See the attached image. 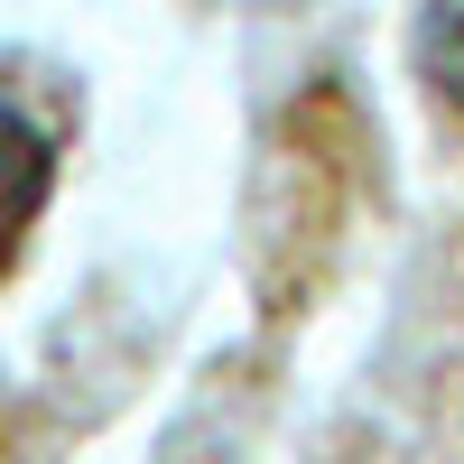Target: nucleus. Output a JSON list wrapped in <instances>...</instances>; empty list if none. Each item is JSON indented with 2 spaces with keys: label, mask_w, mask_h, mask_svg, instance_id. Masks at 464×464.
<instances>
[{
  "label": "nucleus",
  "mask_w": 464,
  "mask_h": 464,
  "mask_svg": "<svg viewBox=\"0 0 464 464\" xmlns=\"http://www.w3.org/2000/svg\"><path fill=\"white\" fill-rule=\"evenodd\" d=\"M428 74H437V93L464 111V0H428Z\"/></svg>",
  "instance_id": "obj_2"
},
{
  "label": "nucleus",
  "mask_w": 464,
  "mask_h": 464,
  "mask_svg": "<svg viewBox=\"0 0 464 464\" xmlns=\"http://www.w3.org/2000/svg\"><path fill=\"white\" fill-rule=\"evenodd\" d=\"M47 186H56V121L37 111V93L0 65V279L19 269L28 223L47 214Z\"/></svg>",
  "instance_id": "obj_1"
}]
</instances>
